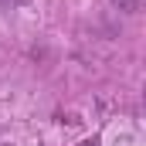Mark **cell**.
Instances as JSON below:
<instances>
[{
  "instance_id": "6da1fadb",
  "label": "cell",
  "mask_w": 146,
  "mask_h": 146,
  "mask_svg": "<svg viewBox=\"0 0 146 146\" xmlns=\"http://www.w3.org/2000/svg\"><path fill=\"white\" fill-rule=\"evenodd\" d=\"M82 146H99V143H82Z\"/></svg>"
}]
</instances>
